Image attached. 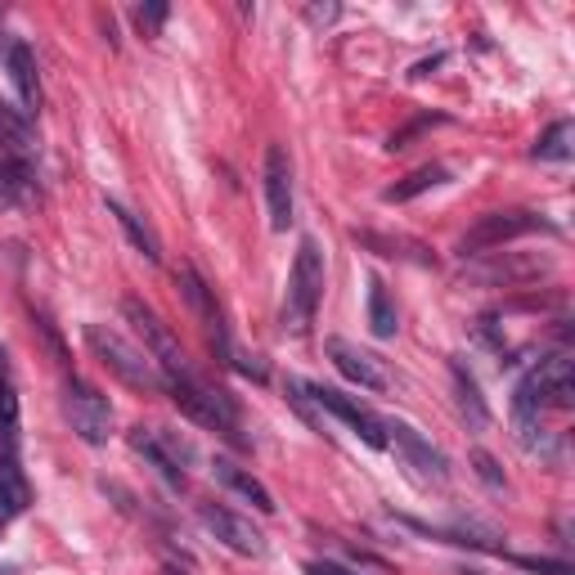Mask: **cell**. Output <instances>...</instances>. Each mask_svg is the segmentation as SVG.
I'll return each instance as SVG.
<instances>
[{"mask_svg": "<svg viewBox=\"0 0 575 575\" xmlns=\"http://www.w3.org/2000/svg\"><path fill=\"white\" fill-rule=\"evenodd\" d=\"M64 410H68V423L73 432L86 441V445H104L108 432H112V405H108V395L82 378L68 382L64 391Z\"/></svg>", "mask_w": 575, "mask_h": 575, "instance_id": "cell-6", "label": "cell"}, {"mask_svg": "<svg viewBox=\"0 0 575 575\" xmlns=\"http://www.w3.org/2000/svg\"><path fill=\"white\" fill-rule=\"evenodd\" d=\"M108 211L118 216V225L127 229V239L135 243V252H144V261L158 265V261H162V248H158V235H153V229H149V225L127 207V203H118V198H108Z\"/></svg>", "mask_w": 575, "mask_h": 575, "instance_id": "cell-21", "label": "cell"}, {"mask_svg": "<svg viewBox=\"0 0 575 575\" xmlns=\"http://www.w3.org/2000/svg\"><path fill=\"white\" fill-rule=\"evenodd\" d=\"M86 341H90V351L99 356V365H104L108 373H118L127 387H135V391H162V373H158V365L149 360V351L131 347L122 333H112V328H104V324H90V328H86Z\"/></svg>", "mask_w": 575, "mask_h": 575, "instance_id": "cell-2", "label": "cell"}, {"mask_svg": "<svg viewBox=\"0 0 575 575\" xmlns=\"http://www.w3.org/2000/svg\"><path fill=\"white\" fill-rule=\"evenodd\" d=\"M131 445L158 468V477H162L166 486H185V464L194 458V449H189L181 436L158 432V427H135V432H131Z\"/></svg>", "mask_w": 575, "mask_h": 575, "instance_id": "cell-8", "label": "cell"}, {"mask_svg": "<svg viewBox=\"0 0 575 575\" xmlns=\"http://www.w3.org/2000/svg\"><path fill=\"white\" fill-rule=\"evenodd\" d=\"M166 6H162V0H149V6H135V28L144 32V36H158L162 32V23H166Z\"/></svg>", "mask_w": 575, "mask_h": 575, "instance_id": "cell-26", "label": "cell"}, {"mask_svg": "<svg viewBox=\"0 0 575 575\" xmlns=\"http://www.w3.org/2000/svg\"><path fill=\"white\" fill-rule=\"evenodd\" d=\"M458 575H481V571H458Z\"/></svg>", "mask_w": 575, "mask_h": 575, "instance_id": "cell-36", "label": "cell"}, {"mask_svg": "<svg viewBox=\"0 0 575 575\" xmlns=\"http://www.w3.org/2000/svg\"><path fill=\"white\" fill-rule=\"evenodd\" d=\"M6 64H10V82H14L19 99H23V108H36L41 82H36V59H32V50H28L23 41H14L10 54H6Z\"/></svg>", "mask_w": 575, "mask_h": 575, "instance_id": "cell-20", "label": "cell"}, {"mask_svg": "<svg viewBox=\"0 0 575 575\" xmlns=\"http://www.w3.org/2000/svg\"><path fill=\"white\" fill-rule=\"evenodd\" d=\"M265 207H270L274 229L293 225V162H288L283 144L265 149Z\"/></svg>", "mask_w": 575, "mask_h": 575, "instance_id": "cell-12", "label": "cell"}, {"mask_svg": "<svg viewBox=\"0 0 575 575\" xmlns=\"http://www.w3.org/2000/svg\"><path fill=\"white\" fill-rule=\"evenodd\" d=\"M14 427H19V395L10 378H0V432H14Z\"/></svg>", "mask_w": 575, "mask_h": 575, "instance_id": "cell-27", "label": "cell"}, {"mask_svg": "<svg viewBox=\"0 0 575 575\" xmlns=\"http://www.w3.org/2000/svg\"><path fill=\"white\" fill-rule=\"evenodd\" d=\"M517 566H527V571H535V575H575L566 562H553V557H512Z\"/></svg>", "mask_w": 575, "mask_h": 575, "instance_id": "cell-29", "label": "cell"}, {"mask_svg": "<svg viewBox=\"0 0 575 575\" xmlns=\"http://www.w3.org/2000/svg\"><path fill=\"white\" fill-rule=\"evenodd\" d=\"M473 464H477V477H481L490 490H503V473H499V464H495V458H490L486 449L473 454Z\"/></svg>", "mask_w": 575, "mask_h": 575, "instance_id": "cell-28", "label": "cell"}, {"mask_svg": "<svg viewBox=\"0 0 575 575\" xmlns=\"http://www.w3.org/2000/svg\"><path fill=\"white\" fill-rule=\"evenodd\" d=\"M382 432H387V445H395L400 454L410 458V464L427 477V481H445L449 477V464H445V454L410 423H400V419H382Z\"/></svg>", "mask_w": 575, "mask_h": 575, "instance_id": "cell-10", "label": "cell"}, {"mask_svg": "<svg viewBox=\"0 0 575 575\" xmlns=\"http://www.w3.org/2000/svg\"><path fill=\"white\" fill-rule=\"evenodd\" d=\"M544 395L535 387V378L527 373L522 382H517L512 391V427H517V441H522L527 449H535V432H540V414H544Z\"/></svg>", "mask_w": 575, "mask_h": 575, "instance_id": "cell-16", "label": "cell"}, {"mask_svg": "<svg viewBox=\"0 0 575 575\" xmlns=\"http://www.w3.org/2000/svg\"><path fill=\"white\" fill-rule=\"evenodd\" d=\"M535 229H549V220L535 216V211H486V216L468 229V235H464L458 252H464V257H481V252L503 248V243L522 239V235H535Z\"/></svg>", "mask_w": 575, "mask_h": 575, "instance_id": "cell-5", "label": "cell"}, {"mask_svg": "<svg viewBox=\"0 0 575 575\" xmlns=\"http://www.w3.org/2000/svg\"><path fill=\"white\" fill-rule=\"evenodd\" d=\"M306 19H311L315 28H328V23L337 19V6H311V10H306Z\"/></svg>", "mask_w": 575, "mask_h": 575, "instance_id": "cell-33", "label": "cell"}, {"mask_svg": "<svg viewBox=\"0 0 575 575\" xmlns=\"http://www.w3.org/2000/svg\"><path fill=\"white\" fill-rule=\"evenodd\" d=\"M28 194V171L14 166L10 158H0V207H19Z\"/></svg>", "mask_w": 575, "mask_h": 575, "instance_id": "cell-25", "label": "cell"}, {"mask_svg": "<svg viewBox=\"0 0 575 575\" xmlns=\"http://www.w3.org/2000/svg\"><path fill=\"white\" fill-rule=\"evenodd\" d=\"M36 153H41V144H36L32 122L23 118V108L0 104V158H10L14 166L28 171V166L36 162Z\"/></svg>", "mask_w": 575, "mask_h": 575, "instance_id": "cell-14", "label": "cell"}, {"mask_svg": "<svg viewBox=\"0 0 575 575\" xmlns=\"http://www.w3.org/2000/svg\"><path fill=\"white\" fill-rule=\"evenodd\" d=\"M445 181H449L445 166H419V171H410L405 181H395L382 198H387V203H410V198H419V194H427V189H436V185H445Z\"/></svg>", "mask_w": 575, "mask_h": 575, "instance_id": "cell-22", "label": "cell"}, {"mask_svg": "<svg viewBox=\"0 0 575 575\" xmlns=\"http://www.w3.org/2000/svg\"><path fill=\"white\" fill-rule=\"evenodd\" d=\"M176 288H181L185 306L198 315V324L207 328V337H211L216 356L229 365V356H235V347H229V333H225V319H220V306H216V297H211V288L198 279V270H194V265H181V270H176Z\"/></svg>", "mask_w": 575, "mask_h": 575, "instance_id": "cell-7", "label": "cell"}, {"mask_svg": "<svg viewBox=\"0 0 575 575\" xmlns=\"http://www.w3.org/2000/svg\"><path fill=\"white\" fill-rule=\"evenodd\" d=\"M0 378H10V365H6V351H0Z\"/></svg>", "mask_w": 575, "mask_h": 575, "instance_id": "cell-34", "label": "cell"}, {"mask_svg": "<svg viewBox=\"0 0 575 575\" xmlns=\"http://www.w3.org/2000/svg\"><path fill=\"white\" fill-rule=\"evenodd\" d=\"M0 575H19V566H0Z\"/></svg>", "mask_w": 575, "mask_h": 575, "instance_id": "cell-35", "label": "cell"}, {"mask_svg": "<svg viewBox=\"0 0 575 575\" xmlns=\"http://www.w3.org/2000/svg\"><path fill=\"white\" fill-rule=\"evenodd\" d=\"M369 328L373 337H395V302L387 293V283L382 279H369Z\"/></svg>", "mask_w": 575, "mask_h": 575, "instance_id": "cell-23", "label": "cell"}, {"mask_svg": "<svg viewBox=\"0 0 575 575\" xmlns=\"http://www.w3.org/2000/svg\"><path fill=\"white\" fill-rule=\"evenodd\" d=\"M306 575H356L351 566H341V562H306Z\"/></svg>", "mask_w": 575, "mask_h": 575, "instance_id": "cell-32", "label": "cell"}, {"mask_svg": "<svg viewBox=\"0 0 575 575\" xmlns=\"http://www.w3.org/2000/svg\"><path fill=\"white\" fill-rule=\"evenodd\" d=\"M211 473H216V481H220V486H229L235 495H243L257 512H274V508H279V503H274V495H270V490H265L252 473H243V468L229 464V458H216V468H211Z\"/></svg>", "mask_w": 575, "mask_h": 575, "instance_id": "cell-18", "label": "cell"}, {"mask_svg": "<svg viewBox=\"0 0 575 575\" xmlns=\"http://www.w3.org/2000/svg\"><path fill=\"white\" fill-rule=\"evenodd\" d=\"M328 360L337 365L341 378H351L356 387H365V391H387V369H382L369 351H360L356 341H347V337H328Z\"/></svg>", "mask_w": 575, "mask_h": 575, "instance_id": "cell-13", "label": "cell"}, {"mask_svg": "<svg viewBox=\"0 0 575 575\" xmlns=\"http://www.w3.org/2000/svg\"><path fill=\"white\" fill-rule=\"evenodd\" d=\"M531 378H535V387H540V395H544V405L571 410V400H575V369H571V360H566L562 351L549 356V360H540V369H535Z\"/></svg>", "mask_w": 575, "mask_h": 575, "instance_id": "cell-15", "label": "cell"}, {"mask_svg": "<svg viewBox=\"0 0 575 575\" xmlns=\"http://www.w3.org/2000/svg\"><path fill=\"white\" fill-rule=\"evenodd\" d=\"M571 153H575V127H571V122H553V127L540 135V144H535V158H540V162H571Z\"/></svg>", "mask_w": 575, "mask_h": 575, "instance_id": "cell-24", "label": "cell"}, {"mask_svg": "<svg viewBox=\"0 0 575 575\" xmlns=\"http://www.w3.org/2000/svg\"><path fill=\"white\" fill-rule=\"evenodd\" d=\"M166 391H171V400H176V405H181L194 423H203V427H211V432H225V436L239 432V410H235V400H229L220 387H207L198 373L166 382Z\"/></svg>", "mask_w": 575, "mask_h": 575, "instance_id": "cell-3", "label": "cell"}, {"mask_svg": "<svg viewBox=\"0 0 575 575\" xmlns=\"http://www.w3.org/2000/svg\"><path fill=\"white\" fill-rule=\"evenodd\" d=\"M229 365H235L243 378H252V382H265V365L252 360V356H239V351H235V356H229Z\"/></svg>", "mask_w": 575, "mask_h": 575, "instance_id": "cell-31", "label": "cell"}, {"mask_svg": "<svg viewBox=\"0 0 575 575\" xmlns=\"http://www.w3.org/2000/svg\"><path fill=\"white\" fill-rule=\"evenodd\" d=\"M28 503H32V490H28L23 473H19V464L14 458H0V527L14 522Z\"/></svg>", "mask_w": 575, "mask_h": 575, "instance_id": "cell-19", "label": "cell"}, {"mask_svg": "<svg viewBox=\"0 0 575 575\" xmlns=\"http://www.w3.org/2000/svg\"><path fill=\"white\" fill-rule=\"evenodd\" d=\"M449 378H454V395H458V410H464L468 427L486 432V427H490V405H486L477 378L468 373V365H464V360H449Z\"/></svg>", "mask_w": 575, "mask_h": 575, "instance_id": "cell-17", "label": "cell"}, {"mask_svg": "<svg viewBox=\"0 0 575 575\" xmlns=\"http://www.w3.org/2000/svg\"><path fill=\"white\" fill-rule=\"evenodd\" d=\"M324 297V252L315 239L297 243L293 270H288V297H283V328L288 333H306L315 319V306Z\"/></svg>", "mask_w": 575, "mask_h": 575, "instance_id": "cell-1", "label": "cell"}, {"mask_svg": "<svg viewBox=\"0 0 575 575\" xmlns=\"http://www.w3.org/2000/svg\"><path fill=\"white\" fill-rule=\"evenodd\" d=\"M198 517H203V527H207L225 549H235V553H243V557H261V553H265V535L248 522V517L229 512V508H220V503H203Z\"/></svg>", "mask_w": 575, "mask_h": 575, "instance_id": "cell-11", "label": "cell"}, {"mask_svg": "<svg viewBox=\"0 0 575 575\" xmlns=\"http://www.w3.org/2000/svg\"><path fill=\"white\" fill-rule=\"evenodd\" d=\"M311 400L324 410V414H333V419H341L347 423L365 445H373V449H382L387 445V432H382V419L378 414H369L360 400H351V395H341L337 387H311Z\"/></svg>", "mask_w": 575, "mask_h": 575, "instance_id": "cell-9", "label": "cell"}, {"mask_svg": "<svg viewBox=\"0 0 575 575\" xmlns=\"http://www.w3.org/2000/svg\"><path fill=\"white\" fill-rule=\"evenodd\" d=\"M436 122H441V118H419V122H410L405 131H395V135H391V144H387V149H391V153H395V149H405L419 131H427V127H436Z\"/></svg>", "mask_w": 575, "mask_h": 575, "instance_id": "cell-30", "label": "cell"}, {"mask_svg": "<svg viewBox=\"0 0 575 575\" xmlns=\"http://www.w3.org/2000/svg\"><path fill=\"white\" fill-rule=\"evenodd\" d=\"M122 311H127V319L140 328V337L149 341V360L158 365V373H162V387L166 382H176V378H189L194 369H189V360H185V351L176 347V337L166 333V324L140 302V297H127L122 302Z\"/></svg>", "mask_w": 575, "mask_h": 575, "instance_id": "cell-4", "label": "cell"}]
</instances>
